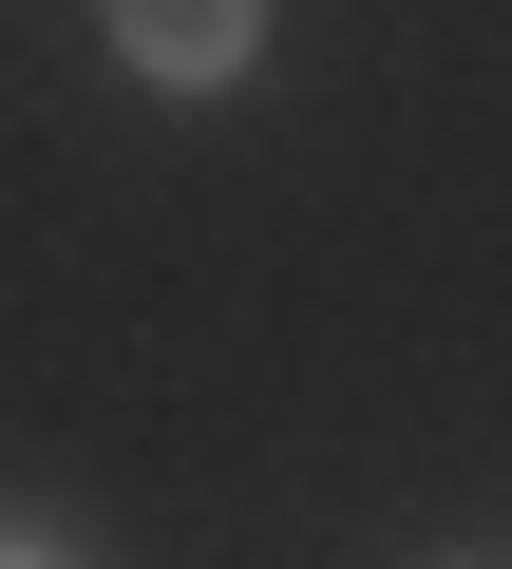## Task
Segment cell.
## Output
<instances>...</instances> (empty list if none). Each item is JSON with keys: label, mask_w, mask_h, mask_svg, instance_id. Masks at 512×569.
I'll return each instance as SVG.
<instances>
[{"label": "cell", "mask_w": 512, "mask_h": 569, "mask_svg": "<svg viewBox=\"0 0 512 569\" xmlns=\"http://www.w3.org/2000/svg\"><path fill=\"white\" fill-rule=\"evenodd\" d=\"M96 20H114V58L152 96H228L247 58H267V0H96Z\"/></svg>", "instance_id": "6da1fadb"}, {"label": "cell", "mask_w": 512, "mask_h": 569, "mask_svg": "<svg viewBox=\"0 0 512 569\" xmlns=\"http://www.w3.org/2000/svg\"><path fill=\"white\" fill-rule=\"evenodd\" d=\"M0 569H77V550H58V531H0Z\"/></svg>", "instance_id": "7a4b0ae2"}]
</instances>
